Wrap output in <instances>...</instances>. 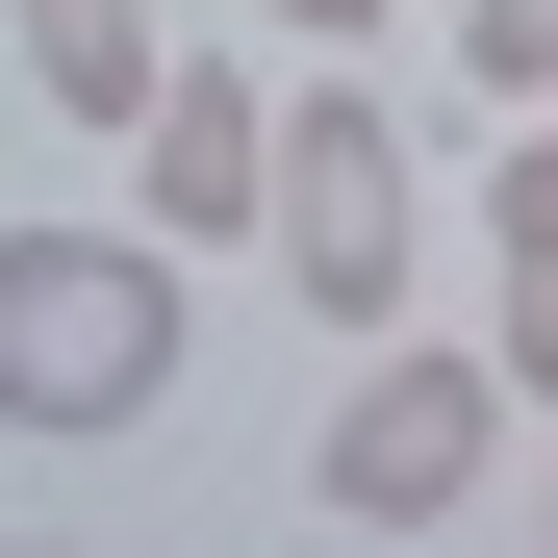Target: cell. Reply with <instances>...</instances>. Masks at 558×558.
Segmentation results:
<instances>
[{"instance_id": "obj_10", "label": "cell", "mask_w": 558, "mask_h": 558, "mask_svg": "<svg viewBox=\"0 0 558 558\" xmlns=\"http://www.w3.org/2000/svg\"><path fill=\"white\" fill-rule=\"evenodd\" d=\"M0 558H51V533H0Z\"/></svg>"}, {"instance_id": "obj_3", "label": "cell", "mask_w": 558, "mask_h": 558, "mask_svg": "<svg viewBox=\"0 0 558 558\" xmlns=\"http://www.w3.org/2000/svg\"><path fill=\"white\" fill-rule=\"evenodd\" d=\"M279 279H305L330 330H407V128L355 102V51H305V102H279V178H254Z\"/></svg>"}, {"instance_id": "obj_5", "label": "cell", "mask_w": 558, "mask_h": 558, "mask_svg": "<svg viewBox=\"0 0 558 558\" xmlns=\"http://www.w3.org/2000/svg\"><path fill=\"white\" fill-rule=\"evenodd\" d=\"M0 51H26V76H51L76 128H128L153 76H178V26H153V0H0Z\"/></svg>"}, {"instance_id": "obj_6", "label": "cell", "mask_w": 558, "mask_h": 558, "mask_svg": "<svg viewBox=\"0 0 558 558\" xmlns=\"http://www.w3.org/2000/svg\"><path fill=\"white\" fill-rule=\"evenodd\" d=\"M457 76H483V102L533 128V102H558V0H457Z\"/></svg>"}, {"instance_id": "obj_9", "label": "cell", "mask_w": 558, "mask_h": 558, "mask_svg": "<svg viewBox=\"0 0 558 558\" xmlns=\"http://www.w3.org/2000/svg\"><path fill=\"white\" fill-rule=\"evenodd\" d=\"M254 26H279V51H355V26H381V0H254Z\"/></svg>"}, {"instance_id": "obj_2", "label": "cell", "mask_w": 558, "mask_h": 558, "mask_svg": "<svg viewBox=\"0 0 558 558\" xmlns=\"http://www.w3.org/2000/svg\"><path fill=\"white\" fill-rule=\"evenodd\" d=\"M483 457H508V381H483V355L355 330V381H330V432H305L330 533H457V508H483Z\"/></svg>"}, {"instance_id": "obj_11", "label": "cell", "mask_w": 558, "mask_h": 558, "mask_svg": "<svg viewBox=\"0 0 558 558\" xmlns=\"http://www.w3.org/2000/svg\"><path fill=\"white\" fill-rule=\"evenodd\" d=\"M533 533H558V483H533Z\"/></svg>"}, {"instance_id": "obj_7", "label": "cell", "mask_w": 558, "mask_h": 558, "mask_svg": "<svg viewBox=\"0 0 558 558\" xmlns=\"http://www.w3.org/2000/svg\"><path fill=\"white\" fill-rule=\"evenodd\" d=\"M508 407H558V254H508V355H483Z\"/></svg>"}, {"instance_id": "obj_4", "label": "cell", "mask_w": 558, "mask_h": 558, "mask_svg": "<svg viewBox=\"0 0 558 558\" xmlns=\"http://www.w3.org/2000/svg\"><path fill=\"white\" fill-rule=\"evenodd\" d=\"M128 178H153V254H204V229H254V178H279V76H229V51H178L153 102H128Z\"/></svg>"}, {"instance_id": "obj_1", "label": "cell", "mask_w": 558, "mask_h": 558, "mask_svg": "<svg viewBox=\"0 0 558 558\" xmlns=\"http://www.w3.org/2000/svg\"><path fill=\"white\" fill-rule=\"evenodd\" d=\"M153 407H178V254L0 229V432H153Z\"/></svg>"}, {"instance_id": "obj_8", "label": "cell", "mask_w": 558, "mask_h": 558, "mask_svg": "<svg viewBox=\"0 0 558 558\" xmlns=\"http://www.w3.org/2000/svg\"><path fill=\"white\" fill-rule=\"evenodd\" d=\"M508 254H558V102L508 128Z\"/></svg>"}]
</instances>
